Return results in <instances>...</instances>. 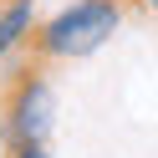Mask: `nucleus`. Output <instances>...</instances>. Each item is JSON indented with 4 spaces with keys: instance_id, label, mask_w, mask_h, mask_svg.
<instances>
[{
    "instance_id": "f257e3e1",
    "label": "nucleus",
    "mask_w": 158,
    "mask_h": 158,
    "mask_svg": "<svg viewBox=\"0 0 158 158\" xmlns=\"http://www.w3.org/2000/svg\"><path fill=\"white\" fill-rule=\"evenodd\" d=\"M112 31H117V5L112 0H82V5L61 10L41 31V46L51 56H92Z\"/></svg>"
},
{
    "instance_id": "f03ea898",
    "label": "nucleus",
    "mask_w": 158,
    "mask_h": 158,
    "mask_svg": "<svg viewBox=\"0 0 158 158\" xmlns=\"http://www.w3.org/2000/svg\"><path fill=\"white\" fill-rule=\"evenodd\" d=\"M46 123H51V92H46V82H31L21 92V102H15V133L26 143H36L46 133Z\"/></svg>"
},
{
    "instance_id": "7ed1b4c3",
    "label": "nucleus",
    "mask_w": 158,
    "mask_h": 158,
    "mask_svg": "<svg viewBox=\"0 0 158 158\" xmlns=\"http://www.w3.org/2000/svg\"><path fill=\"white\" fill-rule=\"evenodd\" d=\"M26 31H31V0H10V5L0 10V56L10 51Z\"/></svg>"
},
{
    "instance_id": "20e7f679",
    "label": "nucleus",
    "mask_w": 158,
    "mask_h": 158,
    "mask_svg": "<svg viewBox=\"0 0 158 158\" xmlns=\"http://www.w3.org/2000/svg\"><path fill=\"white\" fill-rule=\"evenodd\" d=\"M21 158H46V153H41V143H26V153H21Z\"/></svg>"
},
{
    "instance_id": "39448f33",
    "label": "nucleus",
    "mask_w": 158,
    "mask_h": 158,
    "mask_svg": "<svg viewBox=\"0 0 158 158\" xmlns=\"http://www.w3.org/2000/svg\"><path fill=\"white\" fill-rule=\"evenodd\" d=\"M148 5H153V10H158V0H148Z\"/></svg>"
}]
</instances>
